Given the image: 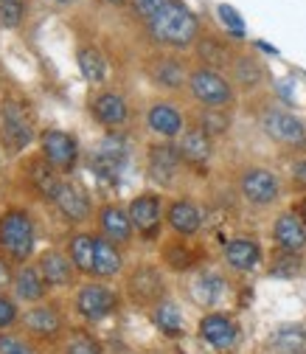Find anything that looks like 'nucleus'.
I'll return each instance as SVG.
<instances>
[{
	"instance_id": "nucleus-1",
	"label": "nucleus",
	"mask_w": 306,
	"mask_h": 354,
	"mask_svg": "<svg viewBox=\"0 0 306 354\" xmlns=\"http://www.w3.org/2000/svg\"><path fill=\"white\" fill-rule=\"evenodd\" d=\"M149 28L152 37L157 42H166V46H189V42L197 37V17L178 0H171L169 6H163L155 17H149Z\"/></svg>"
},
{
	"instance_id": "nucleus-2",
	"label": "nucleus",
	"mask_w": 306,
	"mask_h": 354,
	"mask_svg": "<svg viewBox=\"0 0 306 354\" xmlns=\"http://www.w3.org/2000/svg\"><path fill=\"white\" fill-rule=\"evenodd\" d=\"M0 242L15 259H26L34 245V231H31V219L23 211H9L0 219Z\"/></svg>"
},
{
	"instance_id": "nucleus-3",
	"label": "nucleus",
	"mask_w": 306,
	"mask_h": 354,
	"mask_svg": "<svg viewBox=\"0 0 306 354\" xmlns=\"http://www.w3.org/2000/svg\"><path fill=\"white\" fill-rule=\"evenodd\" d=\"M191 93L194 99H200L202 104L208 107H216V104H228L233 99V91H231V84L220 76V73H213V71H197L191 73Z\"/></svg>"
},
{
	"instance_id": "nucleus-4",
	"label": "nucleus",
	"mask_w": 306,
	"mask_h": 354,
	"mask_svg": "<svg viewBox=\"0 0 306 354\" xmlns=\"http://www.w3.org/2000/svg\"><path fill=\"white\" fill-rule=\"evenodd\" d=\"M261 124H265V132L270 138L281 141V144H303L306 141V127L289 115V113H278V110H270L265 113V118H261Z\"/></svg>"
},
{
	"instance_id": "nucleus-5",
	"label": "nucleus",
	"mask_w": 306,
	"mask_h": 354,
	"mask_svg": "<svg viewBox=\"0 0 306 354\" xmlns=\"http://www.w3.org/2000/svg\"><path fill=\"white\" fill-rule=\"evenodd\" d=\"M242 194L256 203V205H267L278 197V180H276V174L267 171V169H250L245 171L242 177Z\"/></svg>"
},
{
	"instance_id": "nucleus-6",
	"label": "nucleus",
	"mask_w": 306,
	"mask_h": 354,
	"mask_svg": "<svg viewBox=\"0 0 306 354\" xmlns=\"http://www.w3.org/2000/svg\"><path fill=\"white\" fill-rule=\"evenodd\" d=\"M42 149H46L48 163L57 166V169H70L76 163V141L68 136V132H59V129L46 132Z\"/></svg>"
},
{
	"instance_id": "nucleus-7",
	"label": "nucleus",
	"mask_w": 306,
	"mask_h": 354,
	"mask_svg": "<svg viewBox=\"0 0 306 354\" xmlns=\"http://www.w3.org/2000/svg\"><path fill=\"white\" fill-rule=\"evenodd\" d=\"M113 306H115V298H113V292L107 287L90 284V287H84L79 292V309H82V315L90 318V321H99V318L110 315Z\"/></svg>"
},
{
	"instance_id": "nucleus-8",
	"label": "nucleus",
	"mask_w": 306,
	"mask_h": 354,
	"mask_svg": "<svg viewBox=\"0 0 306 354\" xmlns=\"http://www.w3.org/2000/svg\"><path fill=\"white\" fill-rule=\"evenodd\" d=\"M200 335L205 343H211L213 348H231L236 343V326L231 318L225 315H208L200 324Z\"/></svg>"
},
{
	"instance_id": "nucleus-9",
	"label": "nucleus",
	"mask_w": 306,
	"mask_h": 354,
	"mask_svg": "<svg viewBox=\"0 0 306 354\" xmlns=\"http://www.w3.org/2000/svg\"><path fill=\"white\" fill-rule=\"evenodd\" d=\"M276 239L287 253H298L306 248V225L300 223V216L284 214L276 223Z\"/></svg>"
},
{
	"instance_id": "nucleus-10",
	"label": "nucleus",
	"mask_w": 306,
	"mask_h": 354,
	"mask_svg": "<svg viewBox=\"0 0 306 354\" xmlns=\"http://www.w3.org/2000/svg\"><path fill=\"white\" fill-rule=\"evenodd\" d=\"M54 200H57L59 211H62L65 216H70V219H84V216H87V211H90L87 194H84L79 186H70V183H62V186L57 189Z\"/></svg>"
},
{
	"instance_id": "nucleus-11",
	"label": "nucleus",
	"mask_w": 306,
	"mask_h": 354,
	"mask_svg": "<svg viewBox=\"0 0 306 354\" xmlns=\"http://www.w3.org/2000/svg\"><path fill=\"white\" fill-rule=\"evenodd\" d=\"M225 259H228V264L233 270H250V268L258 264L261 250H258V245L253 239H233L225 248Z\"/></svg>"
},
{
	"instance_id": "nucleus-12",
	"label": "nucleus",
	"mask_w": 306,
	"mask_h": 354,
	"mask_svg": "<svg viewBox=\"0 0 306 354\" xmlns=\"http://www.w3.org/2000/svg\"><path fill=\"white\" fill-rule=\"evenodd\" d=\"M129 219H133V225L141 228V231L155 228V225H157V219H160V200L152 197V194L135 197L133 205H129Z\"/></svg>"
},
{
	"instance_id": "nucleus-13",
	"label": "nucleus",
	"mask_w": 306,
	"mask_h": 354,
	"mask_svg": "<svg viewBox=\"0 0 306 354\" xmlns=\"http://www.w3.org/2000/svg\"><path fill=\"white\" fill-rule=\"evenodd\" d=\"M3 136H6V141L15 147V149H23L28 141H31V127L26 124V118H23V113L15 107V104H9L6 107V121H3Z\"/></svg>"
},
{
	"instance_id": "nucleus-14",
	"label": "nucleus",
	"mask_w": 306,
	"mask_h": 354,
	"mask_svg": "<svg viewBox=\"0 0 306 354\" xmlns=\"http://www.w3.org/2000/svg\"><path fill=\"white\" fill-rule=\"evenodd\" d=\"M93 110H96V118L102 124H107V127H121L126 121V102L121 96H115V93L99 96Z\"/></svg>"
},
{
	"instance_id": "nucleus-15",
	"label": "nucleus",
	"mask_w": 306,
	"mask_h": 354,
	"mask_svg": "<svg viewBox=\"0 0 306 354\" xmlns=\"http://www.w3.org/2000/svg\"><path fill=\"white\" fill-rule=\"evenodd\" d=\"M174 169H178V152L171 147H155L149 158V171L157 183H171Z\"/></svg>"
},
{
	"instance_id": "nucleus-16",
	"label": "nucleus",
	"mask_w": 306,
	"mask_h": 354,
	"mask_svg": "<svg viewBox=\"0 0 306 354\" xmlns=\"http://www.w3.org/2000/svg\"><path fill=\"white\" fill-rule=\"evenodd\" d=\"M149 127L155 132H160V136H178L183 127V118L171 104H155L149 110Z\"/></svg>"
},
{
	"instance_id": "nucleus-17",
	"label": "nucleus",
	"mask_w": 306,
	"mask_h": 354,
	"mask_svg": "<svg viewBox=\"0 0 306 354\" xmlns=\"http://www.w3.org/2000/svg\"><path fill=\"white\" fill-rule=\"evenodd\" d=\"M169 223H171L174 231H180V234H194V231L200 228V211H197L189 200H180V203L171 205Z\"/></svg>"
},
{
	"instance_id": "nucleus-18",
	"label": "nucleus",
	"mask_w": 306,
	"mask_h": 354,
	"mask_svg": "<svg viewBox=\"0 0 306 354\" xmlns=\"http://www.w3.org/2000/svg\"><path fill=\"white\" fill-rule=\"evenodd\" d=\"M102 225H104V234L115 242H126L129 234H133V219H129L121 208H104L102 211Z\"/></svg>"
},
{
	"instance_id": "nucleus-19",
	"label": "nucleus",
	"mask_w": 306,
	"mask_h": 354,
	"mask_svg": "<svg viewBox=\"0 0 306 354\" xmlns=\"http://www.w3.org/2000/svg\"><path fill=\"white\" fill-rule=\"evenodd\" d=\"M118 270H121V256H118V250H115L107 239H96L93 273H99V276H115Z\"/></svg>"
},
{
	"instance_id": "nucleus-20",
	"label": "nucleus",
	"mask_w": 306,
	"mask_h": 354,
	"mask_svg": "<svg viewBox=\"0 0 306 354\" xmlns=\"http://www.w3.org/2000/svg\"><path fill=\"white\" fill-rule=\"evenodd\" d=\"M183 158L191 160V163H208L211 158V144H208V136L202 129H189L183 136V147H180Z\"/></svg>"
},
{
	"instance_id": "nucleus-21",
	"label": "nucleus",
	"mask_w": 306,
	"mask_h": 354,
	"mask_svg": "<svg viewBox=\"0 0 306 354\" xmlns=\"http://www.w3.org/2000/svg\"><path fill=\"white\" fill-rule=\"evenodd\" d=\"M42 279H48V284H68L70 281V264L59 253H46L39 261Z\"/></svg>"
},
{
	"instance_id": "nucleus-22",
	"label": "nucleus",
	"mask_w": 306,
	"mask_h": 354,
	"mask_svg": "<svg viewBox=\"0 0 306 354\" xmlns=\"http://www.w3.org/2000/svg\"><path fill=\"white\" fill-rule=\"evenodd\" d=\"M129 287H133L135 298L149 301V298H155V295L160 292V276H157L152 268H141V270L133 276V281H129Z\"/></svg>"
},
{
	"instance_id": "nucleus-23",
	"label": "nucleus",
	"mask_w": 306,
	"mask_h": 354,
	"mask_svg": "<svg viewBox=\"0 0 306 354\" xmlns=\"http://www.w3.org/2000/svg\"><path fill=\"white\" fill-rule=\"evenodd\" d=\"M93 250H96V239L93 236H76L70 242V256L76 261V268L84 273H93Z\"/></svg>"
},
{
	"instance_id": "nucleus-24",
	"label": "nucleus",
	"mask_w": 306,
	"mask_h": 354,
	"mask_svg": "<svg viewBox=\"0 0 306 354\" xmlns=\"http://www.w3.org/2000/svg\"><path fill=\"white\" fill-rule=\"evenodd\" d=\"M79 68H82V76L87 82H102L104 73H107V65H104L102 54L93 51V48H82L79 51Z\"/></svg>"
},
{
	"instance_id": "nucleus-25",
	"label": "nucleus",
	"mask_w": 306,
	"mask_h": 354,
	"mask_svg": "<svg viewBox=\"0 0 306 354\" xmlns=\"http://www.w3.org/2000/svg\"><path fill=\"white\" fill-rule=\"evenodd\" d=\"M15 290H17V295L20 298H26V301H37V298H42V276L37 273V270H20L17 273V279H15Z\"/></svg>"
},
{
	"instance_id": "nucleus-26",
	"label": "nucleus",
	"mask_w": 306,
	"mask_h": 354,
	"mask_svg": "<svg viewBox=\"0 0 306 354\" xmlns=\"http://www.w3.org/2000/svg\"><path fill=\"white\" fill-rule=\"evenodd\" d=\"M26 326L39 332V335H54L59 329V318H57V313H51V309H34V313L26 315Z\"/></svg>"
},
{
	"instance_id": "nucleus-27",
	"label": "nucleus",
	"mask_w": 306,
	"mask_h": 354,
	"mask_svg": "<svg viewBox=\"0 0 306 354\" xmlns=\"http://www.w3.org/2000/svg\"><path fill=\"white\" fill-rule=\"evenodd\" d=\"M276 346L284 351V354H300L306 348V335L298 329V326H284L278 329L276 335Z\"/></svg>"
},
{
	"instance_id": "nucleus-28",
	"label": "nucleus",
	"mask_w": 306,
	"mask_h": 354,
	"mask_svg": "<svg viewBox=\"0 0 306 354\" xmlns=\"http://www.w3.org/2000/svg\"><path fill=\"white\" fill-rule=\"evenodd\" d=\"M155 324L166 335H178L183 329V315H180V309L174 306V304H160L157 306V315H155Z\"/></svg>"
},
{
	"instance_id": "nucleus-29",
	"label": "nucleus",
	"mask_w": 306,
	"mask_h": 354,
	"mask_svg": "<svg viewBox=\"0 0 306 354\" xmlns=\"http://www.w3.org/2000/svg\"><path fill=\"white\" fill-rule=\"evenodd\" d=\"M31 177H34V186L42 192V194H57V189H59V183H57V177H54V171L48 169V163L46 160H34V166H31Z\"/></svg>"
},
{
	"instance_id": "nucleus-30",
	"label": "nucleus",
	"mask_w": 306,
	"mask_h": 354,
	"mask_svg": "<svg viewBox=\"0 0 306 354\" xmlns=\"http://www.w3.org/2000/svg\"><path fill=\"white\" fill-rule=\"evenodd\" d=\"M155 79L166 87H178V84H183V65L174 59H160L155 65Z\"/></svg>"
},
{
	"instance_id": "nucleus-31",
	"label": "nucleus",
	"mask_w": 306,
	"mask_h": 354,
	"mask_svg": "<svg viewBox=\"0 0 306 354\" xmlns=\"http://www.w3.org/2000/svg\"><path fill=\"white\" fill-rule=\"evenodd\" d=\"M222 290H225V284H222V279H216V276H205V279H200V281H197V287H194L197 301H202V304H213V301H220Z\"/></svg>"
},
{
	"instance_id": "nucleus-32",
	"label": "nucleus",
	"mask_w": 306,
	"mask_h": 354,
	"mask_svg": "<svg viewBox=\"0 0 306 354\" xmlns=\"http://www.w3.org/2000/svg\"><path fill=\"white\" fill-rule=\"evenodd\" d=\"M23 20V3L20 0H0V26L15 28Z\"/></svg>"
},
{
	"instance_id": "nucleus-33",
	"label": "nucleus",
	"mask_w": 306,
	"mask_h": 354,
	"mask_svg": "<svg viewBox=\"0 0 306 354\" xmlns=\"http://www.w3.org/2000/svg\"><path fill=\"white\" fill-rule=\"evenodd\" d=\"M236 76H239V82L242 84H256L258 79H261V65L258 62H253V59H247V57H242V59H236Z\"/></svg>"
},
{
	"instance_id": "nucleus-34",
	"label": "nucleus",
	"mask_w": 306,
	"mask_h": 354,
	"mask_svg": "<svg viewBox=\"0 0 306 354\" xmlns=\"http://www.w3.org/2000/svg\"><path fill=\"white\" fill-rule=\"evenodd\" d=\"M200 54H202V59L211 62L213 68H216V65H222V62L228 59V54L222 51V46H220L216 39H205V42H202V48H200Z\"/></svg>"
},
{
	"instance_id": "nucleus-35",
	"label": "nucleus",
	"mask_w": 306,
	"mask_h": 354,
	"mask_svg": "<svg viewBox=\"0 0 306 354\" xmlns=\"http://www.w3.org/2000/svg\"><path fill=\"white\" fill-rule=\"evenodd\" d=\"M228 129V118L222 115V113H205L202 115V132L205 136H220V132H225Z\"/></svg>"
},
{
	"instance_id": "nucleus-36",
	"label": "nucleus",
	"mask_w": 306,
	"mask_h": 354,
	"mask_svg": "<svg viewBox=\"0 0 306 354\" xmlns=\"http://www.w3.org/2000/svg\"><path fill=\"white\" fill-rule=\"evenodd\" d=\"M220 17H222V23H225L233 34H245V23H242L239 12H233L231 6H220Z\"/></svg>"
},
{
	"instance_id": "nucleus-37",
	"label": "nucleus",
	"mask_w": 306,
	"mask_h": 354,
	"mask_svg": "<svg viewBox=\"0 0 306 354\" xmlns=\"http://www.w3.org/2000/svg\"><path fill=\"white\" fill-rule=\"evenodd\" d=\"M298 270H300V261L295 259V253H289L287 259H281V261L273 264V273L276 276H295Z\"/></svg>"
},
{
	"instance_id": "nucleus-38",
	"label": "nucleus",
	"mask_w": 306,
	"mask_h": 354,
	"mask_svg": "<svg viewBox=\"0 0 306 354\" xmlns=\"http://www.w3.org/2000/svg\"><path fill=\"white\" fill-rule=\"evenodd\" d=\"M171 0H135V9L144 15V17H155L163 6H169Z\"/></svg>"
},
{
	"instance_id": "nucleus-39",
	"label": "nucleus",
	"mask_w": 306,
	"mask_h": 354,
	"mask_svg": "<svg viewBox=\"0 0 306 354\" xmlns=\"http://www.w3.org/2000/svg\"><path fill=\"white\" fill-rule=\"evenodd\" d=\"M0 354H31L17 337H6V335H0Z\"/></svg>"
},
{
	"instance_id": "nucleus-40",
	"label": "nucleus",
	"mask_w": 306,
	"mask_h": 354,
	"mask_svg": "<svg viewBox=\"0 0 306 354\" xmlns=\"http://www.w3.org/2000/svg\"><path fill=\"white\" fill-rule=\"evenodd\" d=\"M15 318H17L15 304H12L9 298H0V329H3V326H12Z\"/></svg>"
},
{
	"instance_id": "nucleus-41",
	"label": "nucleus",
	"mask_w": 306,
	"mask_h": 354,
	"mask_svg": "<svg viewBox=\"0 0 306 354\" xmlns=\"http://www.w3.org/2000/svg\"><path fill=\"white\" fill-rule=\"evenodd\" d=\"M68 354H99V346L87 337H76L70 346H68Z\"/></svg>"
},
{
	"instance_id": "nucleus-42",
	"label": "nucleus",
	"mask_w": 306,
	"mask_h": 354,
	"mask_svg": "<svg viewBox=\"0 0 306 354\" xmlns=\"http://www.w3.org/2000/svg\"><path fill=\"white\" fill-rule=\"evenodd\" d=\"M295 177H298V180H303L306 183V160H300V163H295Z\"/></svg>"
},
{
	"instance_id": "nucleus-43",
	"label": "nucleus",
	"mask_w": 306,
	"mask_h": 354,
	"mask_svg": "<svg viewBox=\"0 0 306 354\" xmlns=\"http://www.w3.org/2000/svg\"><path fill=\"white\" fill-rule=\"evenodd\" d=\"M6 281H9V268H6L3 261H0V287H3Z\"/></svg>"
},
{
	"instance_id": "nucleus-44",
	"label": "nucleus",
	"mask_w": 306,
	"mask_h": 354,
	"mask_svg": "<svg viewBox=\"0 0 306 354\" xmlns=\"http://www.w3.org/2000/svg\"><path fill=\"white\" fill-rule=\"evenodd\" d=\"M303 225H306V203H303Z\"/></svg>"
},
{
	"instance_id": "nucleus-45",
	"label": "nucleus",
	"mask_w": 306,
	"mask_h": 354,
	"mask_svg": "<svg viewBox=\"0 0 306 354\" xmlns=\"http://www.w3.org/2000/svg\"><path fill=\"white\" fill-rule=\"evenodd\" d=\"M107 3H124V0H107Z\"/></svg>"
},
{
	"instance_id": "nucleus-46",
	"label": "nucleus",
	"mask_w": 306,
	"mask_h": 354,
	"mask_svg": "<svg viewBox=\"0 0 306 354\" xmlns=\"http://www.w3.org/2000/svg\"><path fill=\"white\" fill-rule=\"evenodd\" d=\"M57 3H68V0H57Z\"/></svg>"
}]
</instances>
